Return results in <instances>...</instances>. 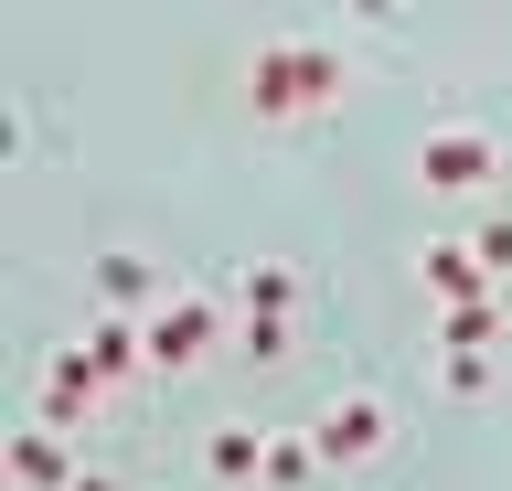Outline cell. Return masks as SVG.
Here are the masks:
<instances>
[{
    "label": "cell",
    "instance_id": "cell-1",
    "mask_svg": "<svg viewBox=\"0 0 512 491\" xmlns=\"http://www.w3.org/2000/svg\"><path fill=\"white\" fill-rule=\"evenodd\" d=\"M224 310H235V363H288L299 331H310V278L288 257H235L224 267Z\"/></svg>",
    "mask_w": 512,
    "mask_h": 491
},
{
    "label": "cell",
    "instance_id": "cell-2",
    "mask_svg": "<svg viewBox=\"0 0 512 491\" xmlns=\"http://www.w3.org/2000/svg\"><path fill=\"white\" fill-rule=\"evenodd\" d=\"M139 331H150V374H160V385H182V374H203L214 353H235V310H224V289H171Z\"/></svg>",
    "mask_w": 512,
    "mask_h": 491
},
{
    "label": "cell",
    "instance_id": "cell-3",
    "mask_svg": "<svg viewBox=\"0 0 512 491\" xmlns=\"http://www.w3.org/2000/svg\"><path fill=\"white\" fill-rule=\"evenodd\" d=\"M416 182H427L438 203L491 193V182H502V139H491V129H470V118H448V129H427V139H416Z\"/></svg>",
    "mask_w": 512,
    "mask_h": 491
},
{
    "label": "cell",
    "instance_id": "cell-4",
    "mask_svg": "<svg viewBox=\"0 0 512 491\" xmlns=\"http://www.w3.org/2000/svg\"><path fill=\"white\" fill-rule=\"evenodd\" d=\"M310 438H320V470H374V459L395 449V406H384L374 385H352V395H331L310 417Z\"/></svg>",
    "mask_w": 512,
    "mask_h": 491
},
{
    "label": "cell",
    "instance_id": "cell-5",
    "mask_svg": "<svg viewBox=\"0 0 512 491\" xmlns=\"http://www.w3.org/2000/svg\"><path fill=\"white\" fill-rule=\"evenodd\" d=\"M75 289H86V310H118V321H150L160 299H171V278H160V257H150V246H96Z\"/></svg>",
    "mask_w": 512,
    "mask_h": 491
},
{
    "label": "cell",
    "instance_id": "cell-6",
    "mask_svg": "<svg viewBox=\"0 0 512 491\" xmlns=\"http://www.w3.org/2000/svg\"><path fill=\"white\" fill-rule=\"evenodd\" d=\"M75 342H86V374H96L107 395L160 385V374H150V331H139V321H118V310H86V331H75Z\"/></svg>",
    "mask_w": 512,
    "mask_h": 491
},
{
    "label": "cell",
    "instance_id": "cell-7",
    "mask_svg": "<svg viewBox=\"0 0 512 491\" xmlns=\"http://www.w3.org/2000/svg\"><path fill=\"white\" fill-rule=\"evenodd\" d=\"M246 118H256V129H310V97H299V43H256V54H246Z\"/></svg>",
    "mask_w": 512,
    "mask_h": 491
},
{
    "label": "cell",
    "instance_id": "cell-8",
    "mask_svg": "<svg viewBox=\"0 0 512 491\" xmlns=\"http://www.w3.org/2000/svg\"><path fill=\"white\" fill-rule=\"evenodd\" d=\"M0 470H11V491H75V438L64 427H43V417H22L11 427V449H0Z\"/></svg>",
    "mask_w": 512,
    "mask_h": 491
},
{
    "label": "cell",
    "instance_id": "cell-9",
    "mask_svg": "<svg viewBox=\"0 0 512 491\" xmlns=\"http://www.w3.org/2000/svg\"><path fill=\"white\" fill-rule=\"evenodd\" d=\"M416 289H427V310H470V299H491L502 278H491L459 235H438V246H416Z\"/></svg>",
    "mask_w": 512,
    "mask_h": 491
},
{
    "label": "cell",
    "instance_id": "cell-10",
    "mask_svg": "<svg viewBox=\"0 0 512 491\" xmlns=\"http://www.w3.org/2000/svg\"><path fill=\"white\" fill-rule=\"evenodd\" d=\"M203 481L214 491H267V427H246V417L203 427Z\"/></svg>",
    "mask_w": 512,
    "mask_h": 491
},
{
    "label": "cell",
    "instance_id": "cell-11",
    "mask_svg": "<svg viewBox=\"0 0 512 491\" xmlns=\"http://www.w3.org/2000/svg\"><path fill=\"white\" fill-rule=\"evenodd\" d=\"M502 331H512V289H491L470 310H438V353H491Z\"/></svg>",
    "mask_w": 512,
    "mask_h": 491
},
{
    "label": "cell",
    "instance_id": "cell-12",
    "mask_svg": "<svg viewBox=\"0 0 512 491\" xmlns=\"http://www.w3.org/2000/svg\"><path fill=\"white\" fill-rule=\"evenodd\" d=\"M299 97H310V129L352 97V54H342V43H299Z\"/></svg>",
    "mask_w": 512,
    "mask_h": 491
},
{
    "label": "cell",
    "instance_id": "cell-13",
    "mask_svg": "<svg viewBox=\"0 0 512 491\" xmlns=\"http://www.w3.org/2000/svg\"><path fill=\"white\" fill-rule=\"evenodd\" d=\"M331 470H320V438L310 427H267V491H320Z\"/></svg>",
    "mask_w": 512,
    "mask_h": 491
},
{
    "label": "cell",
    "instance_id": "cell-14",
    "mask_svg": "<svg viewBox=\"0 0 512 491\" xmlns=\"http://www.w3.org/2000/svg\"><path fill=\"white\" fill-rule=\"evenodd\" d=\"M459 246H470V257H480V267H491V278L512 289V214H480V225L459 235Z\"/></svg>",
    "mask_w": 512,
    "mask_h": 491
},
{
    "label": "cell",
    "instance_id": "cell-15",
    "mask_svg": "<svg viewBox=\"0 0 512 491\" xmlns=\"http://www.w3.org/2000/svg\"><path fill=\"white\" fill-rule=\"evenodd\" d=\"M438 395H459V406L491 395V353H438Z\"/></svg>",
    "mask_w": 512,
    "mask_h": 491
},
{
    "label": "cell",
    "instance_id": "cell-16",
    "mask_svg": "<svg viewBox=\"0 0 512 491\" xmlns=\"http://www.w3.org/2000/svg\"><path fill=\"white\" fill-rule=\"evenodd\" d=\"M75 491H128V470H107V459H86V470H75Z\"/></svg>",
    "mask_w": 512,
    "mask_h": 491
}]
</instances>
